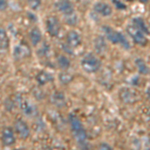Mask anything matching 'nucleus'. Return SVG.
I'll return each mask as SVG.
<instances>
[{"label": "nucleus", "instance_id": "15", "mask_svg": "<svg viewBox=\"0 0 150 150\" xmlns=\"http://www.w3.org/2000/svg\"><path fill=\"white\" fill-rule=\"evenodd\" d=\"M53 80V76L51 73L47 71H40L36 76V81L38 82L39 85H45Z\"/></svg>", "mask_w": 150, "mask_h": 150}, {"label": "nucleus", "instance_id": "21", "mask_svg": "<svg viewBox=\"0 0 150 150\" xmlns=\"http://www.w3.org/2000/svg\"><path fill=\"white\" fill-rule=\"evenodd\" d=\"M57 63L61 69H67L70 66V61L65 55H59L57 57Z\"/></svg>", "mask_w": 150, "mask_h": 150}, {"label": "nucleus", "instance_id": "23", "mask_svg": "<svg viewBox=\"0 0 150 150\" xmlns=\"http://www.w3.org/2000/svg\"><path fill=\"white\" fill-rule=\"evenodd\" d=\"M66 22L70 24V25H74L77 22V17L75 15V13L69 14V15H66Z\"/></svg>", "mask_w": 150, "mask_h": 150}, {"label": "nucleus", "instance_id": "18", "mask_svg": "<svg viewBox=\"0 0 150 150\" xmlns=\"http://www.w3.org/2000/svg\"><path fill=\"white\" fill-rule=\"evenodd\" d=\"M9 46V39L6 31L0 27V50L7 49Z\"/></svg>", "mask_w": 150, "mask_h": 150}, {"label": "nucleus", "instance_id": "6", "mask_svg": "<svg viewBox=\"0 0 150 150\" xmlns=\"http://www.w3.org/2000/svg\"><path fill=\"white\" fill-rule=\"evenodd\" d=\"M18 103L19 106L21 108V111L28 117H34L35 115H37V108L32 102L28 100L25 97H19L18 98Z\"/></svg>", "mask_w": 150, "mask_h": 150}, {"label": "nucleus", "instance_id": "9", "mask_svg": "<svg viewBox=\"0 0 150 150\" xmlns=\"http://www.w3.org/2000/svg\"><path fill=\"white\" fill-rule=\"evenodd\" d=\"M46 27H47L48 33L51 36H53V37H56V36L59 34L60 24L56 17H53V16L48 17L46 21Z\"/></svg>", "mask_w": 150, "mask_h": 150}, {"label": "nucleus", "instance_id": "7", "mask_svg": "<svg viewBox=\"0 0 150 150\" xmlns=\"http://www.w3.org/2000/svg\"><path fill=\"white\" fill-rule=\"evenodd\" d=\"M1 141L4 146H11L15 143V135L13 129L10 127H4L1 131Z\"/></svg>", "mask_w": 150, "mask_h": 150}, {"label": "nucleus", "instance_id": "29", "mask_svg": "<svg viewBox=\"0 0 150 150\" xmlns=\"http://www.w3.org/2000/svg\"><path fill=\"white\" fill-rule=\"evenodd\" d=\"M140 1H141V2H147L148 0H140Z\"/></svg>", "mask_w": 150, "mask_h": 150}, {"label": "nucleus", "instance_id": "1", "mask_svg": "<svg viewBox=\"0 0 150 150\" xmlns=\"http://www.w3.org/2000/svg\"><path fill=\"white\" fill-rule=\"evenodd\" d=\"M69 122H70V127H71L72 133L75 140L77 141L80 146L84 147L86 145V140H87V134L86 131L83 127V124L80 121L78 117L74 114L69 115Z\"/></svg>", "mask_w": 150, "mask_h": 150}, {"label": "nucleus", "instance_id": "24", "mask_svg": "<svg viewBox=\"0 0 150 150\" xmlns=\"http://www.w3.org/2000/svg\"><path fill=\"white\" fill-rule=\"evenodd\" d=\"M28 5L32 9H37L41 4V0H27Z\"/></svg>", "mask_w": 150, "mask_h": 150}, {"label": "nucleus", "instance_id": "3", "mask_svg": "<svg viewBox=\"0 0 150 150\" xmlns=\"http://www.w3.org/2000/svg\"><path fill=\"white\" fill-rule=\"evenodd\" d=\"M81 66L87 73H95L100 69L101 62L92 53H88L81 59Z\"/></svg>", "mask_w": 150, "mask_h": 150}, {"label": "nucleus", "instance_id": "5", "mask_svg": "<svg viewBox=\"0 0 150 150\" xmlns=\"http://www.w3.org/2000/svg\"><path fill=\"white\" fill-rule=\"evenodd\" d=\"M119 98L125 104H133L138 100V93L130 87H123L119 91Z\"/></svg>", "mask_w": 150, "mask_h": 150}, {"label": "nucleus", "instance_id": "25", "mask_svg": "<svg viewBox=\"0 0 150 150\" xmlns=\"http://www.w3.org/2000/svg\"><path fill=\"white\" fill-rule=\"evenodd\" d=\"M7 7V2L6 0H0V10H4Z\"/></svg>", "mask_w": 150, "mask_h": 150}, {"label": "nucleus", "instance_id": "17", "mask_svg": "<svg viewBox=\"0 0 150 150\" xmlns=\"http://www.w3.org/2000/svg\"><path fill=\"white\" fill-rule=\"evenodd\" d=\"M29 36H30L31 43H32V45H34V46L39 44L41 39H42V34H41L40 30L37 27H34L33 29H31Z\"/></svg>", "mask_w": 150, "mask_h": 150}, {"label": "nucleus", "instance_id": "19", "mask_svg": "<svg viewBox=\"0 0 150 150\" xmlns=\"http://www.w3.org/2000/svg\"><path fill=\"white\" fill-rule=\"evenodd\" d=\"M135 64H136L137 68H138L139 73L145 75V74H148L149 72H150L149 67L147 66V64L145 63L144 60L141 59V58H137L136 61H135Z\"/></svg>", "mask_w": 150, "mask_h": 150}, {"label": "nucleus", "instance_id": "22", "mask_svg": "<svg viewBox=\"0 0 150 150\" xmlns=\"http://www.w3.org/2000/svg\"><path fill=\"white\" fill-rule=\"evenodd\" d=\"M72 79H73V76L67 72H62L59 74V80L62 84H68Z\"/></svg>", "mask_w": 150, "mask_h": 150}, {"label": "nucleus", "instance_id": "8", "mask_svg": "<svg viewBox=\"0 0 150 150\" xmlns=\"http://www.w3.org/2000/svg\"><path fill=\"white\" fill-rule=\"evenodd\" d=\"M14 129H15V132L18 134V136L22 139H26L30 134L28 125L22 119L16 120L15 123H14Z\"/></svg>", "mask_w": 150, "mask_h": 150}, {"label": "nucleus", "instance_id": "4", "mask_svg": "<svg viewBox=\"0 0 150 150\" xmlns=\"http://www.w3.org/2000/svg\"><path fill=\"white\" fill-rule=\"evenodd\" d=\"M127 33L131 36V38L133 39L135 43H137L140 46H145L147 43V39L144 35V32H142L139 28H137L134 24H129L126 27Z\"/></svg>", "mask_w": 150, "mask_h": 150}, {"label": "nucleus", "instance_id": "14", "mask_svg": "<svg viewBox=\"0 0 150 150\" xmlns=\"http://www.w3.org/2000/svg\"><path fill=\"white\" fill-rule=\"evenodd\" d=\"M94 49L98 54H103L107 49V45H106V41L104 39L103 36L98 35L94 40Z\"/></svg>", "mask_w": 150, "mask_h": 150}, {"label": "nucleus", "instance_id": "13", "mask_svg": "<svg viewBox=\"0 0 150 150\" xmlns=\"http://www.w3.org/2000/svg\"><path fill=\"white\" fill-rule=\"evenodd\" d=\"M14 57L16 59H22V58H26L30 55V49L28 48L27 45L25 44H20L18 46L15 47L13 53Z\"/></svg>", "mask_w": 150, "mask_h": 150}, {"label": "nucleus", "instance_id": "28", "mask_svg": "<svg viewBox=\"0 0 150 150\" xmlns=\"http://www.w3.org/2000/svg\"><path fill=\"white\" fill-rule=\"evenodd\" d=\"M146 94H147V97H148V99L150 100V87L148 89H147V92H146Z\"/></svg>", "mask_w": 150, "mask_h": 150}, {"label": "nucleus", "instance_id": "10", "mask_svg": "<svg viewBox=\"0 0 150 150\" xmlns=\"http://www.w3.org/2000/svg\"><path fill=\"white\" fill-rule=\"evenodd\" d=\"M94 11L96 13H98L99 15L104 16V17H107L112 14V8L109 4L105 3V2H97V3L94 4Z\"/></svg>", "mask_w": 150, "mask_h": 150}, {"label": "nucleus", "instance_id": "20", "mask_svg": "<svg viewBox=\"0 0 150 150\" xmlns=\"http://www.w3.org/2000/svg\"><path fill=\"white\" fill-rule=\"evenodd\" d=\"M132 23L134 24L135 26H136L137 28H139L140 30L142 31V32H144V33H146V34H148L149 33V30H148V28H147V26H146V24H145V22L143 20H142L141 18H134L132 20Z\"/></svg>", "mask_w": 150, "mask_h": 150}, {"label": "nucleus", "instance_id": "2", "mask_svg": "<svg viewBox=\"0 0 150 150\" xmlns=\"http://www.w3.org/2000/svg\"><path fill=\"white\" fill-rule=\"evenodd\" d=\"M103 30H104V32H105V35H106V37H107V39L109 40L110 42L114 43V44L122 45V47L125 48V49H129L130 48L129 42H128V40L125 38V36L123 35L122 33L113 30L109 26H103Z\"/></svg>", "mask_w": 150, "mask_h": 150}, {"label": "nucleus", "instance_id": "11", "mask_svg": "<svg viewBox=\"0 0 150 150\" xmlns=\"http://www.w3.org/2000/svg\"><path fill=\"white\" fill-rule=\"evenodd\" d=\"M66 42L70 48H76L80 45L81 37L80 34L77 33L76 31H69L66 35Z\"/></svg>", "mask_w": 150, "mask_h": 150}, {"label": "nucleus", "instance_id": "12", "mask_svg": "<svg viewBox=\"0 0 150 150\" xmlns=\"http://www.w3.org/2000/svg\"><path fill=\"white\" fill-rule=\"evenodd\" d=\"M58 10L64 14L65 16L74 13V7L69 0H59L56 3Z\"/></svg>", "mask_w": 150, "mask_h": 150}, {"label": "nucleus", "instance_id": "26", "mask_svg": "<svg viewBox=\"0 0 150 150\" xmlns=\"http://www.w3.org/2000/svg\"><path fill=\"white\" fill-rule=\"evenodd\" d=\"M99 148L100 149H112L110 145H108L106 143H101L100 145H99Z\"/></svg>", "mask_w": 150, "mask_h": 150}, {"label": "nucleus", "instance_id": "16", "mask_svg": "<svg viewBox=\"0 0 150 150\" xmlns=\"http://www.w3.org/2000/svg\"><path fill=\"white\" fill-rule=\"evenodd\" d=\"M51 102L54 104L57 107H62L65 105V95L63 92H60V91H56V92H53L51 95Z\"/></svg>", "mask_w": 150, "mask_h": 150}, {"label": "nucleus", "instance_id": "27", "mask_svg": "<svg viewBox=\"0 0 150 150\" xmlns=\"http://www.w3.org/2000/svg\"><path fill=\"white\" fill-rule=\"evenodd\" d=\"M113 2H114V3L116 4V7H117V8H125V6L123 5V4L120 1H117V0H113Z\"/></svg>", "mask_w": 150, "mask_h": 150}]
</instances>
